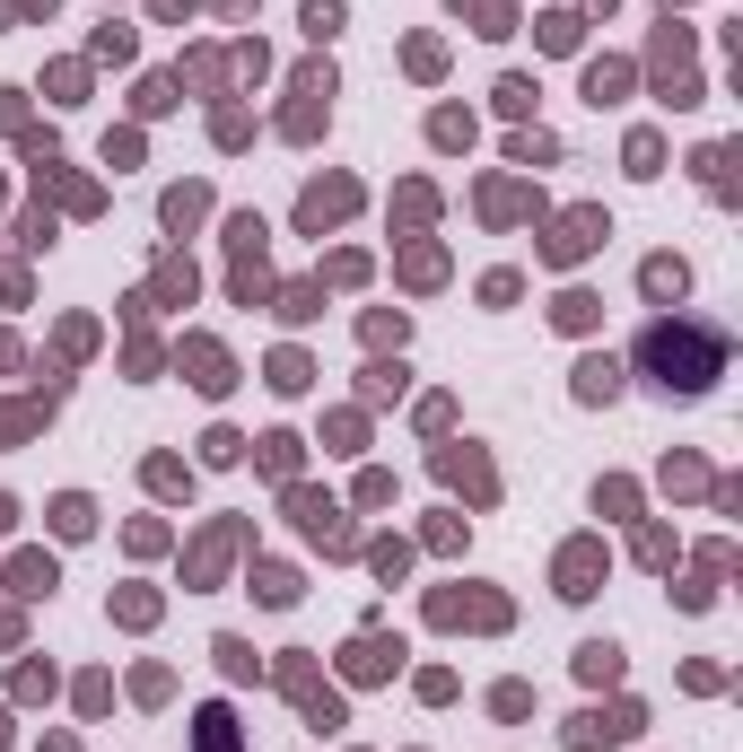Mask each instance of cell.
<instances>
[{"instance_id": "1", "label": "cell", "mask_w": 743, "mask_h": 752, "mask_svg": "<svg viewBox=\"0 0 743 752\" xmlns=\"http://www.w3.org/2000/svg\"><path fill=\"white\" fill-rule=\"evenodd\" d=\"M638 368L656 376V394H709L726 376V333L691 324V315H665V324L638 333Z\"/></svg>"}, {"instance_id": "2", "label": "cell", "mask_w": 743, "mask_h": 752, "mask_svg": "<svg viewBox=\"0 0 743 752\" xmlns=\"http://www.w3.org/2000/svg\"><path fill=\"white\" fill-rule=\"evenodd\" d=\"M629 735H638V700H613V709L569 718V752H604V744H629Z\"/></svg>"}, {"instance_id": "3", "label": "cell", "mask_w": 743, "mask_h": 752, "mask_svg": "<svg viewBox=\"0 0 743 752\" xmlns=\"http://www.w3.org/2000/svg\"><path fill=\"white\" fill-rule=\"evenodd\" d=\"M595 246H604V211H569V219L542 237V254H551V262H578V254H595Z\"/></svg>"}, {"instance_id": "4", "label": "cell", "mask_w": 743, "mask_h": 752, "mask_svg": "<svg viewBox=\"0 0 743 752\" xmlns=\"http://www.w3.org/2000/svg\"><path fill=\"white\" fill-rule=\"evenodd\" d=\"M595 578H604V551H595V542H569V551H560V595H569V604H586V595H595Z\"/></svg>"}, {"instance_id": "5", "label": "cell", "mask_w": 743, "mask_h": 752, "mask_svg": "<svg viewBox=\"0 0 743 752\" xmlns=\"http://www.w3.org/2000/svg\"><path fill=\"white\" fill-rule=\"evenodd\" d=\"M429 613H438V622H482V630L507 622V604H498V595H429Z\"/></svg>"}, {"instance_id": "6", "label": "cell", "mask_w": 743, "mask_h": 752, "mask_svg": "<svg viewBox=\"0 0 743 752\" xmlns=\"http://www.w3.org/2000/svg\"><path fill=\"white\" fill-rule=\"evenodd\" d=\"M184 368H193V385H202V394H228V385H237L219 342H184Z\"/></svg>"}, {"instance_id": "7", "label": "cell", "mask_w": 743, "mask_h": 752, "mask_svg": "<svg viewBox=\"0 0 743 752\" xmlns=\"http://www.w3.org/2000/svg\"><path fill=\"white\" fill-rule=\"evenodd\" d=\"M438 473H446V482H464L473 499H491V491H498V482H491V464H482L473 447H464V455H455V447H438Z\"/></svg>"}, {"instance_id": "8", "label": "cell", "mask_w": 743, "mask_h": 752, "mask_svg": "<svg viewBox=\"0 0 743 752\" xmlns=\"http://www.w3.org/2000/svg\"><path fill=\"white\" fill-rule=\"evenodd\" d=\"M394 656H402V638H359V647H351V683H376V674H394Z\"/></svg>"}, {"instance_id": "9", "label": "cell", "mask_w": 743, "mask_h": 752, "mask_svg": "<svg viewBox=\"0 0 743 752\" xmlns=\"http://www.w3.org/2000/svg\"><path fill=\"white\" fill-rule=\"evenodd\" d=\"M351 202H359V184H315V193H306V211H298V219H306V228H324V219H342V211H351Z\"/></svg>"}, {"instance_id": "10", "label": "cell", "mask_w": 743, "mask_h": 752, "mask_svg": "<svg viewBox=\"0 0 743 752\" xmlns=\"http://www.w3.org/2000/svg\"><path fill=\"white\" fill-rule=\"evenodd\" d=\"M638 289H647V298H682V289H691V271H682L674 254H656V262L638 271Z\"/></svg>"}, {"instance_id": "11", "label": "cell", "mask_w": 743, "mask_h": 752, "mask_svg": "<svg viewBox=\"0 0 743 752\" xmlns=\"http://www.w3.org/2000/svg\"><path fill=\"white\" fill-rule=\"evenodd\" d=\"M621 394V359H586L578 368V402H613Z\"/></svg>"}, {"instance_id": "12", "label": "cell", "mask_w": 743, "mask_h": 752, "mask_svg": "<svg viewBox=\"0 0 743 752\" xmlns=\"http://www.w3.org/2000/svg\"><path fill=\"white\" fill-rule=\"evenodd\" d=\"M578 674H586V683H621V647L613 638H586V647H578Z\"/></svg>"}, {"instance_id": "13", "label": "cell", "mask_w": 743, "mask_h": 752, "mask_svg": "<svg viewBox=\"0 0 743 752\" xmlns=\"http://www.w3.org/2000/svg\"><path fill=\"white\" fill-rule=\"evenodd\" d=\"M193 727H202V735H193V752H237V718H228V709H202Z\"/></svg>"}, {"instance_id": "14", "label": "cell", "mask_w": 743, "mask_h": 752, "mask_svg": "<svg viewBox=\"0 0 743 752\" xmlns=\"http://www.w3.org/2000/svg\"><path fill=\"white\" fill-rule=\"evenodd\" d=\"M446 9H455V18H482V35H507V26H516L507 0H446Z\"/></svg>"}, {"instance_id": "15", "label": "cell", "mask_w": 743, "mask_h": 752, "mask_svg": "<svg viewBox=\"0 0 743 752\" xmlns=\"http://www.w3.org/2000/svg\"><path fill=\"white\" fill-rule=\"evenodd\" d=\"M254 595H262V604H298V578H289L280 560H262V569H254Z\"/></svg>"}, {"instance_id": "16", "label": "cell", "mask_w": 743, "mask_h": 752, "mask_svg": "<svg viewBox=\"0 0 743 752\" xmlns=\"http://www.w3.org/2000/svg\"><path fill=\"white\" fill-rule=\"evenodd\" d=\"M202 211H211V193H202V184H184V193H166V228H193Z\"/></svg>"}, {"instance_id": "17", "label": "cell", "mask_w": 743, "mask_h": 752, "mask_svg": "<svg viewBox=\"0 0 743 752\" xmlns=\"http://www.w3.org/2000/svg\"><path fill=\"white\" fill-rule=\"evenodd\" d=\"M9 587H18V595H44V587H53V560H44V551H26V560L9 569Z\"/></svg>"}, {"instance_id": "18", "label": "cell", "mask_w": 743, "mask_h": 752, "mask_svg": "<svg viewBox=\"0 0 743 752\" xmlns=\"http://www.w3.org/2000/svg\"><path fill=\"white\" fill-rule=\"evenodd\" d=\"M621 88H629V71H621V62H595V71H586V97H595V106H613Z\"/></svg>"}, {"instance_id": "19", "label": "cell", "mask_w": 743, "mask_h": 752, "mask_svg": "<svg viewBox=\"0 0 743 752\" xmlns=\"http://www.w3.org/2000/svg\"><path fill=\"white\" fill-rule=\"evenodd\" d=\"M665 166V140L656 131H629V175H656Z\"/></svg>"}, {"instance_id": "20", "label": "cell", "mask_w": 743, "mask_h": 752, "mask_svg": "<svg viewBox=\"0 0 743 752\" xmlns=\"http://www.w3.org/2000/svg\"><path fill=\"white\" fill-rule=\"evenodd\" d=\"M53 525H62V534H88V525H97V507L71 491V499H53Z\"/></svg>"}, {"instance_id": "21", "label": "cell", "mask_w": 743, "mask_h": 752, "mask_svg": "<svg viewBox=\"0 0 743 752\" xmlns=\"http://www.w3.org/2000/svg\"><path fill=\"white\" fill-rule=\"evenodd\" d=\"M551 315H560V324H569V333H586V324H595V298H586V289H569V298H560V307H551Z\"/></svg>"}, {"instance_id": "22", "label": "cell", "mask_w": 743, "mask_h": 752, "mask_svg": "<svg viewBox=\"0 0 743 752\" xmlns=\"http://www.w3.org/2000/svg\"><path fill=\"white\" fill-rule=\"evenodd\" d=\"M333 26H342V0H306V35H315V44H324V35H333Z\"/></svg>"}, {"instance_id": "23", "label": "cell", "mask_w": 743, "mask_h": 752, "mask_svg": "<svg viewBox=\"0 0 743 752\" xmlns=\"http://www.w3.org/2000/svg\"><path fill=\"white\" fill-rule=\"evenodd\" d=\"M542 44H551V53H578V18H569V9H560V18H542Z\"/></svg>"}, {"instance_id": "24", "label": "cell", "mask_w": 743, "mask_h": 752, "mask_svg": "<svg viewBox=\"0 0 743 752\" xmlns=\"http://www.w3.org/2000/svg\"><path fill=\"white\" fill-rule=\"evenodd\" d=\"M202 455H211V464H237V455H246V438H237V429H211V438H202Z\"/></svg>"}, {"instance_id": "25", "label": "cell", "mask_w": 743, "mask_h": 752, "mask_svg": "<svg viewBox=\"0 0 743 752\" xmlns=\"http://www.w3.org/2000/svg\"><path fill=\"white\" fill-rule=\"evenodd\" d=\"M491 709H498V718H525V709H534V691H525V683H498Z\"/></svg>"}, {"instance_id": "26", "label": "cell", "mask_w": 743, "mask_h": 752, "mask_svg": "<svg viewBox=\"0 0 743 752\" xmlns=\"http://www.w3.org/2000/svg\"><path fill=\"white\" fill-rule=\"evenodd\" d=\"M271 385H280V394H298V385H306V359H298V351H280V359H271Z\"/></svg>"}, {"instance_id": "27", "label": "cell", "mask_w": 743, "mask_h": 752, "mask_svg": "<svg viewBox=\"0 0 743 752\" xmlns=\"http://www.w3.org/2000/svg\"><path fill=\"white\" fill-rule=\"evenodd\" d=\"M219 665H228V674L246 683V674H254V647H246V638H219Z\"/></svg>"}, {"instance_id": "28", "label": "cell", "mask_w": 743, "mask_h": 752, "mask_svg": "<svg viewBox=\"0 0 743 752\" xmlns=\"http://www.w3.org/2000/svg\"><path fill=\"white\" fill-rule=\"evenodd\" d=\"M429 131H438V149H464V140H473V123H464V115H438Z\"/></svg>"}, {"instance_id": "29", "label": "cell", "mask_w": 743, "mask_h": 752, "mask_svg": "<svg viewBox=\"0 0 743 752\" xmlns=\"http://www.w3.org/2000/svg\"><path fill=\"white\" fill-rule=\"evenodd\" d=\"M9 525H18V507H9V499H0V534H9Z\"/></svg>"}, {"instance_id": "30", "label": "cell", "mask_w": 743, "mask_h": 752, "mask_svg": "<svg viewBox=\"0 0 743 752\" xmlns=\"http://www.w3.org/2000/svg\"><path fill=\"white\" fill-rule=\"evenodd\" d=\"M665 9H674V0H665Z\"/></svg>"}]
</instances>
